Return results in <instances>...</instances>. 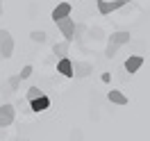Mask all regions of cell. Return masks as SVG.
Returning a JSON list of instances; mask_svg holds the SVG:
<instances>
[{"mask_svg":"<svg viewBox=\"0 0 150 141\" xmlns=\"http://www.w3.org/2000/svg\"><path fill=\"white\" fill-rule=\"evenodd\" d=\"M30 141H32V139H30Z\"/></svg>","mask_w":150,"mask_h":141,"instance_id":"20","label":"cell"},{"mask_svg":"<svg viewBox=\"0 0 150 141\" xmlns=\"http://www.w3.org/2000/svg\"><path fill=\"white\" fill-rule=\"evenodd\" d=\"M18 75H21V80H28V77L30 75H32V66H23V68H21V73H18Z\"/></svg>","mask_w":150,"mask_h":141,"instance_id":"16","label":"cell"},{"mask_svg":"<svg viewBox=\"0 0 150 141\" xmlns=\"http://www.w3.org/2000/svg\"><path fill=\"white\" fill-rule=\"evenodd\" d=\"M96 5H98V11H100L103 16H107V14H112V11H118L121 7H125L127 2H123V0H98Z\"/></svg>","mask_w":150,"mask_h":141,"instance_id":"3","label":"cell"},{"mask_svg":"<svg viewBox=\"0 0 150 141\" xmlns=\"http://www.w3.org/2000/svg\"><path fill=\"white\" fill-rule=\"evenodd\" d=\"M132 41V34L127 32V30H118V32H114L112 37H109V43H114V46H125V43H130Z\"/></svg>","mask_w":150,"mask_h":141,"instance_id":"6","label":"cell"},{"mask_svg":"<svg viewBox=\"0 0 150 141\" xmlns=\"http://www.w3.org/2000/svg\"><path fill=\"white\" fill-rule=\"evenodd\" d=\"M57 28H59V32H62V37H64V41H68V43H73L75 41V18H62L57 21Z\"/></svg>","mask_w":150,"mask_h":141,"instance_id":"1","label":"cell"},{"mask_svg":"<svg viewBox=\"0 0 150 141\" xmlns=\"http://www.w3.org/2000/svg\"><path fill=\"white\" fill-rule=\"evenodd\" d=\"M123 2H127V5H130V2H132V0H123Z\"/></svg>","mask_w":150,"mask_h":141,"instance_id":"19","label":"cell"},{"mask_svg":"<svg viewBox=\"0 0 150 141\" xmlns=\"http://www.w3.org/2000/svg\"><path fill=\"white\" fill-rule=\"evenodd\" d=\"M7 84H9L11 91H18V86H21V75H11L9 80H7Z\"/></svg>","mask_w":150,"mask_h":141,"instance_id":"15","label":"cell"},{"mask_svg":"<svg viewBox=\"0 0 150 141\" xmlns=\"http://www.w3.org/2000/svg\"><path fill=\"white\" fill-rule=\"evenodd\" d=\"M57 73H62L64 77H75V73H73V59H68V57L59 59V62H57Z\"/></svg>","mask_w":150,"mask_h":141,"instance_id":"7","label":"cell"},{"mask_svg":"<svg viewBox=\"0 0 150 141\" xmlns=\"http://www.w3.org/2000/svg\"><path fill=\"white\" fill-rule=\"evenodd\" d=\"M14 118H16V109H14L11 105H2V107H0V128L11 125Z\"/></svg>","mask_w":150,"mask_h":141,"instance_id":"4","label":"cell"},{"mask_svg":"<svg viewBox=\"0 0 150 141\" xmlns=\"http://www.w3.org/2000/svg\"><path fill=\"white\" fill-rule=\"evenodd\" d=\"M48 107H50V98H48L46 94L41 96V98H37V100H32V103H30V112H46Z\"/></svg>","mask_w":150,"mask_h":141,"instance_id":"9","label":"cell"},{"mask_svg":"<svg viewBox=\"0 0 150 141\" xmlns=\"http://www.w3.org/2000/svg\"><path fill=\"white\" fill-rule=\"evenodd\" d=\"M68 48H71L68 41H57L55 46H52V52H55L59 59H64V57H68Z\"/></svg>","mask_w":150,"mask_h":141,"instance_id":"11","label":"cell"},{"mask_svg":"<svg viewBox=\"0 0 150 141\" xmlns=\"http://www.w3.org/2000/svg\"><path fill=\"white\" fill-rule=\"evenodd\" d=\"M91 71H93V66L89 64V62H73V73H75V77H86Z\"/></svg>","mask_w":150,"mask_h":141,"instance_id":"10","label":"cell"},{"mask_svg":"<svg viewBox=\"0 0 150 141\" xmlns=\"http://www.w3.org/2000/svg\"><path fill=\"white\" fill-rule=\"evenodd\" d=\"M2 2H5V0H0V14H2Z\"/></svg>","mask_w":150,"mask_h":141,"instance_id":"18","label":"cell"},{"mask_svg":"<svg viewBox=\"0 0 150 141\" xmlns=\"http://www.w3.org/2000/svg\"><path fill=\"white\" fill-rule=\"evenodd\" d=\"M0 52H2V59H9L14 52V39L9 30H0Z\"/></svg>","mask_w":150,"mask_h":141,"instance_id":"2","label":"cell"},{"mask_svg":"<svg viewBox=\"0 0 150 141\" xmlns=\"http://www.w3.org/2000/svg\"><path fill=\"white\" fill-rule=\"evenodd\" d=\"M30 39H32L34 43H46L48 34L43 32V30H32V32H30Z\"/></svg>","mask_w":150,"mask_h":141,"instance_id":"13","label":"cell"},{"mask_svg":"<svg viewBox=\"0 0 150 141\" xmlns=\"http://www.w3.org/2000/svg\"><path fill=\"white\" fill-rule=\"evenodd\" d=\"M107 98H109V103H114V105H127V98H125L121 91H109Z\"/></svg>","mask_w":150,"mask_h":141,"instance_id":"12","label":"cell"},{"mask_svg":"<svg viewBox=\"0 0 150 141\" xmlns=\"http://www.w3.org/2000/svg\"><path fill=\"white\" fill-rule=\"evenodd\" d=\"M71 11H73V7H71V2H59L55 9H52V21H62V18H68L71 16Z\"/></svg>","mask_w":150,"mask_h":141,"instance_id":"5","label":"cell"},{"mask_svg":"<svg viewBox=\"0 0 150 141\" xmlns=\"http://www.w3.org/2000/svg\"><path fill=\"white\" fill-rule=\"evenodd\" d=\"M41 96H43V91H41L39 86H30V89H28V103L37 100V98H41Z\"/></svg>","mask_w":150,"mask_h":141,"instance_id":"14","label":"cell"},{"mask_svg":"<svg viewBox=\"0 0 150 141\" xmlns=\"http://www.w3.org/2000/svg\"><path fill=\"white\" fill-rule=\"evenodd\" d=\"M141 66H143V57H141V55H130L127 59H125V71H127L130 75H132V73H137Z\"/></svg>","mask_w":150,"mask_h":141,"instance_id":"8","label":"cell"},{"mask_svg":"<svg viewBox=\"0 0 150 141\" xmlns=\"http://www.w3.org/2000/svg\"><path fill=\"white\" fill-rule=\"evenodd\" d=\"M116 50H118V46L109 43V46H107V50H105V55H107V57H114V55H116Z\"/></svg>","mask_w":150,"mask_h":141,"instance_id":"17","label":"cell"}]
</instances>
